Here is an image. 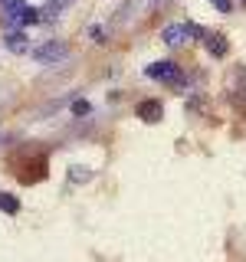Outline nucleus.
<instances>
[{
    "label": "nucleus",
    "mask_w": 246,
    "mask_h": 262,
    "mask_svg": "<svg viewBox=\"0 0 246 262\" xmlns=\"http://www.w3.org/2000/svg\"><path fill=\"white\" fill-rule=\"evenodd\" d=\"M213 4H217L220 13H230V10H233V0H213Z\"/></svg>",
    "instance_id": "obj_11"
},
{
    "label": "nucleus",
    "mask_w": 246,
    "mask_h": 262,
    "mask_svg": "<svg viewBox=\"0 0 246 262\" xmlns=\"http://www.w3.org/2000/svg\"><path fill=\"white\" fill-rule=\"evenodd\" d=\"M148 79H154V82H174V79H180V69H177V62H151L148 66Z\"/></svg>",
    "instance_id": "obj_4"
},
{
    "label": "nucleus",
    "mask_w": 246,
    "mask_h": 262,
    "mask_svg": "<svg viewBox=\"0 0 246 262\" xmlns=\"http://www.w3.org/2000/svg\"><path fill=\"white\" fill-rule=\"evenodd\" d=\"M161 115H164V108H161V102H154V98H148V102H141V105H138V118H141V121H148V125L161 121Z\"/></svg>",
    "instance_id": "obj_7"
},
{
    "label": "nucleus",
    "mask_w": 246,
    "mask_h": 262,
    "mask_svg": "<svg viewBox=\"0 0 246 262\" xmlns=\"http://www.w3.org/2000/svg\"><path fill=\"white\" fill-rule=\"evenodd\" d=\"M243 4H246V0H243Z\"/></svg>",
    "instance_id": "obj_13"
},
{
    "label": "nucleus",
    "mask_w": 246,
    "mask_h": 262,
    "mask_svg": "<svg viewBox=\"0 0 246 262\" xmlns=\"http://www.w3.org/2000/svg\"><path fill=\"white\" fill-rule=\"evenodd\" d=\"M4 49L7 53H16V56H23V53H30V36L27 33H20V30H7L4 33Z\"/></svg>",
    "instance_id": "obj_5"
},
{
    "label": "nucleus",
    "mask_w": 246,
    "mask_h": 262,
    "mask_svg": "<svg viewBox=\"0 0 246 262\" xmlns=\"http://www.w3.org/2000/svg\"><path fill=\"white\" fill-rule=\"evenodd\" d=\"M89 36H92L95 43H105V30H102V23H92V27H89Z\"/></svg>",
    "instance_id": "obj_9"
},
{
    "label": "nucleus",
    "mask_w": 246,
    "mask_h": 262,
    "mask_svg": "<svg viewBox=\"0 0 246 262\" xmlns=\"http://www.w3.org/2000/svg\"><path fill=\"white\" fill-rule=\"evenodd\" d=\"M69 177H72V180H79V177L86 180V177H89V170H79V167H72V170H69Z\"/></svg>",
    "instance_id": "obj_12"
},
{
    "label": "nucleus",
    "mask_w": 246,
    "mask_h": 262,
    "mask_svg": "<svg viewBox=\"0 0 246 262\" xmlns=\"http://www.w3.org/2000/svg\"><path fill=\"white\" fill-rule=\"evenodd\" d=\"M72 112H76V115H89V102H86V98H76V102H72Z\"/></svg>",
    "instance_id": "obj_10"
},
{
    "label": "nucleus",
    "mask_w": 246,
    "mask_h": 262,
    "mask_svg": "<svg viewBox=\"0 0 246 262\" xmlns=\"http://www.w3.org/2000/svg\"><path fill=\"white\" fill-rule=\"evenodd\" d=\"M30 56L36 62H43V66H56V62H66V59H69V46H66L63 39H46V43L33 46Z\"/></svg>",
    "instance_id": "obj_1"
},
{
    "label": "nucleus",
    "mask_w": 246,
    "mask_h": 262,
    "mask_svg": "<svg viewBox=\"0 0 246 262\" xmlns=\"http://www.w3.org/2000/svg\"><path fill=\"white\" fill-rule=\"evenodd\" d=\"M0 210H4L7 216H16V213H20V200H16L13 193H4V190H0Z\"/></svg>",
    "instance_id": "obj_8"
},
{
    "label": "nucleus",
    "mask_w": 246,
    "mask_h": 262,
    "mask_svg": "<svg viewBox=\"0 0 246 262\" xmlns=\"http://www.w3.org/2000/svg\"><path fill=\"white\" fill-rule=\"evenodd\" d=\"M197 36H203V30L197 27V23H171V27H164V33H161V39L168 46H187L191 39H197Z\"/></svg>",
    "instance_id": "obj_2"
},
{
    "label": "nucleus",
    "mask_w": 246,
    "mask_h": 262,
    "mask_svg": "<svg viewBox=\"0 0 246 262\" xmlns=\"http://www.w3.org/2000/svg\"><path fill=\"white\" fill-rule=\"evenodd\" d=\"M203 43H207V53L213 56V59H223V56L230 53V43H227V36H220V33H207L203 30Z\"/></svg>",
    "instance_id": "obj_6"
},
{
    "label": "nucleus",
    "mask_w": 246,
    "mask_h": 262,
    "mask_svg": "<svg viewBox=\"0 0 246 262\" xmlns=\"http://www.w3.org/2000/svg\"><path fill=\"white\" fill-rule=\"evenodd\" d=\"M227 92H230V98H233L236 105H243V108H246V69L236 66V69L227 76Z\"/></svg>",
    "instance_id": "obj_3"
}]
</instances>
